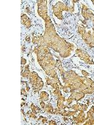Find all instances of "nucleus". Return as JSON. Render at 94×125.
I'll list each match as a JSON object with an SVG mask.
<instances>
[{
    "label": "nucleus",
    "mask_w": 94,
    "mask_h": 125,
    "mask_svg": "<svg viewBox=\"0 0 94 125\" xmlns=\"http://www.w3.org/2000/svg\"><path fill=\"white\" fill-rule=\"evenodd\" d=\"M38 13L40 17L44 20L45 23V30L43 35L33 36L32 43L47 46L55 52L59 53L63 58H68L71 55V51H74V44L67 42L64 38L57 34L55 27L48 14L47 1H38Z\"/></svg>",
    "instance_id": "obj_1"
},
{
    "label": "nucleus",
    "mask_w": 94,
    "mask_h": 125,
    "mask_svg": "<svg viewBox=\"0 0 94 125\" xmlns=\"http://www.w3.org/2000/svg\"><path fill=\"white\" fill-rule=\"evenodd\" d=\"M64 85L70 90L83 93L92 94L94 93V81L90 78L80 76L75 71H65L64 76H61Z\"/></svg>",
    "instance_id": "obj_2"
},
{
    "label": "nucleus",
    "mask_w": 94,
    "mask_h": 125,
    "mask_svg": "<svg viewBox=\"0 0 94 125\" xmlns=\"http://www.w3.org/2000/svg\"><path fill=\"white\" fill-rule=\"evenodd\" d=\"M33 52L37 55L38 62L46 74L52 79L59 80L56 68L57 61L54 60L49 48L45 46L38 45L34 48Z\"/></svg>",
    "instance_id": "obj_3"
},
{
    "label": "nucleus",
    "mask_w": 94,
    "mask_h": 125,
    "mask_svg": "<svg viewBox=\"0 0 94 125\" xmlns=\"http://www.w3.org/2000/svg\"><path fill=\"white\" fill-rule=\"evenodd\" d=\"M65 11L69 12V13H73L75 11L74 4L71 6H67L64 4L62 2L59 1L56 3L55 6H53V13L56 17L60 20H63L62 12Z\"/></svg>",
    "instance_id": "obj_4"
},
{
    "label": "nucleus",
    "mask_w": 94,
    "mask_h": 125,
    "mask_svg": "<svg viewBox=\"0 0 94 125\" xmlns=\"http://www.w3.org/2000/svg\"><path fill=\"white\" fill-rule=\"evenodd\" d=\"M78 32L88 46L92 48H94V29L93 31H87L85 26H81L78 29Z\"/></svg>",
    "instance_id": "obj_5"
},
{
    "label": "nucleus",
    "mask_w": 94,
    "mask_h": 125,
    "mask_svg": "<svg viewBox=\"0 0 94 125\" xmlns=\"http://www.w3.org/2000/svg\"><path fill=\"white\" fill-rule=\"evenodd\" d=\"M29 78H30V84L32 86L34 93H38L43 88V86H44V83L43 80H41V78L39 76L38 74L35 71L31 72Z\"/></svg>",
    "instance_id": "obj_6"
},
{
    "label": "nucleus",
    "mask_w": 94,
    "mask_h": 125,
    "mask_svg": "<svg viewBox=\"0 0 94 125\" xmlns=\"http://www.w3.org/2000/svg\"><path fill=\"white\" fill-rule=\"evenodd\" d=\"M75 53L78 57H79L82 60L89 64H94V61L92 57L90 56L86 51H83L80 49H76Z\"/></svg>",
    "instance_id": "obj_7"
},
{
    "label": "nucleus",
    "mask_w": 94,
    "mask_h": 125,
    "mask_svg": "<svg viewBox=\"0 0 94 125\" xmlns=\"http://www.w3.org/2000/svg\"><path fill=\"white\" fill-rule=\"evenodd\" d=\"M82 15L85 20L94 22V14L84 4H82Z\"/></svg>",
    "instance_id": "obj_8"
},
{
    "label": "nucleus",
    "mask_w": 94,
    "mask_h": 125,
    "mask_svg": "<svg viewBox=\"0 0 94 125\" xmlns=\"http://www.w3.org/2000/svg\"><path fill=\"white\" fill-rule=\"evenodd\" d=\"M70 96L71 98H72L73 99V100L77 102L80 101L82 99L84 98L85 96V94L81 92H78V91H73V90H71L70 91Z\"/></svg>",
    "instance_id": "obj_9"
},
{
    "label": "nucleus",
    "mask_w": 94,
    "mask_h": 125,
    "mask_svg": "<svg viewBox=\"0 0 94 125\" xmlns=\"http://www.w3.org/2000/svg\"><path fill=\"white\" fill-rule=\"evenodd\" d=\"M85 114L84 111H79V113L78 114L77 116H73V119L75 121L77 125H80L83 123L85 122Z\"/></svg>",
    "instance_id": "obj_10"
},
{
    "label": "nucleus",
    "mask_w": 94,
    "mask_h": 125,
    "mask_svg": "<svg viewBox=\"0 0 94 125\" xmlns=\"http://www.w3.org/2000/svg\"><path fill=\"white\" fill-rule=\"evenodd\" d=\"M88 106L87 104H81V103H77L71 106L70 108L73 110L78 111H87L88 109Z\"/></svg>",
    "instance_id": "obj_11"
},
{
    "label": "nucleus",
    "mask_w": 94,
    "mask_h": 125,
    "mask_svg": "<svg viewBox=\"0 0 94 125\" xmlns=\"http://www.w3.org/2000/svg\"><path fill=\"white\" fill-rule=\"evenodd\" d=\"M21 20H22V24L24 25L26 28L29 29L31 26V22L30 19L29 18L27 15L25 14H22L21 16Z\"/></svg>",
    "instance_id": "obj_12"
},
{
    "label": "nucleus",
    "mask_w": 94,
    "mask_h": 125,
    "mask_svg": "<svg viewBox=\"0 0 94 125\" xmlns=\"http://www.w3.org/2000/svg\"><path fill=\"white\" fill-rule=\"evenodd\" d=\"M53 94L57 97L59 100H60L63 102L66 101L65 98L62 95V94L61 93V89H56V90H55L53 91Z\"/></svg>",
    "instance_id": "obj_13"
},
{
    "label": "nucleus",
    "mask_w": 94,
    "mask_h": 125,
    "mask_svg": "<svg viewBox=\"0 0 94 125\" xmlns=\"http://www.w3.org/2000/svg\"><path fill=\"white\" fill-rule=\"evenodd\" d=\"M56 68L58 69V70L60 72V74H61V76H64L65 73V71L64 68H63L62 66V62H61V60L58 59L57 60V64H56Z\"/></svg>",
    "instance_id": "obj_14"
},
{
    "label": "nucleus",
    "mask_w": 94,
    "mask_h": 125,
    "mask_svg": "<svg viewBox=\"0 0 94 125\" xmlns=\"http://www.w3.org/2000/svg\"><path fill=\"white\" fill-rule=\"evenodd\" d=\"M29 67H30V65H29V64H27V65L24 67V71H23V73L22 74V76L23 78H28L29 77H30L31 72H30V71Z\"/></svg>",
    "instance_id": "obj_15"
},
{
    "label": "nucleus",
    "mask_w": 94,
    "mask_h": 125,
    "mask_svg": "<svg viewBox=\"0 0 94 125\" xmlns=\"http://www.w3.org/2000/svg\"><path fill=\"white\" fill-rule=\"evenodd\" d=\"M92 119H94V106H92L91 108L89 109V111L87 112V117L85 118L86 120Z\"/></svg>",
    "instance_id": "obj_16"
},
{
    "label": "nucleus",
    "mask_w": 94,
    "mask_h": 125,
    "mask_svg": "<svg viewBox=\"0 0 94 125\" xmlns=\"http://www.w3.org/2000/svg\"><path fill=\"white\" fill-rule=\"evenodd\" d=\"M40 100H41V101H47V100H48L49 99L48 94L47 93L46 91H41V92L40 93Z\"/></svg>",
    "instance_id": "obj_17"
},
{
    "label": "nucleus",
    "mask_w": 94,
    "mask_h": 125,
    "mask_svg": "<svg viewBox=\"0 0 94 125\" xmlns=\"http://www.w3.org/2000/svg\"><path fill=\"white\" fill-rule=\"evenodd\" d=\"M57 108H60V109H65L66 108L69 109V108H70V107H69V106H68V104H67V105H65V104H64V103H63V101L58 100V101H57Z\"/></svg>",
    "instance_id": "obj_18"
},
{
    "label": "nucleus",
    "mask_w": 94,
    "mask_h": 125,
    "mask_svg": "<svg viewBox=\"0 0 94 125\" xmlns=\"http://www.w3.org/2000/svg\"><path fill=\"white\" fill-rule=\"evenodd\" d=\"M44 109L46 112L50 114L53 113V112H54V108H53V107L50 104H47V105L45 106V107L44 108Z\"/></svg>",
    "instance_id": "obj_19"
},
{
    "label": "nucleus",
    "mask_w": 94,
    "mask_h": 125,
    "mask_svg": "<svg viewBox=\"0 0 94 125\" xmlns=\"http://www.w3.org/2000/svg\"><path fill=\"white\" fill-rule=\"evenodd\" d=\"M30 108H31V111H32V112L35 114H37L40 111V109H39V108H38L36 106H35L34 104L33 103L31 104V106H30Z\"/></svg>",
    "instance_id": "obj_20"
},
{
    "label": "nucleus",
    "mask_w": 94,
    "mask_h": 125,
    "mask_svg": "<svg viewBox=\"0 0 94 125\" xmlns=\"http://www.w3.org/2000/svg\"><path fill=\"white\" fill-rule=\"evenodd\" d=\"M85 125H94V119H87L84 123Z\"/></svg>",
    "instance_id": "obj_21"
},
{
    "label": "nucleus",
    "mask_w": 94,
    "mask_h": 125,
    "mask_svg": "<svg viewBox=\"0 0 94 125\" xmlns=\"http://www.w3.org/2000/svg\"><path fill=\"white\" fill-rule=\"evenodd\" d=\"M27 114L29 115V116L30 117V118H34V119H36L37 118V117H36V114L33 113V112H28Z\"/></svg>",
    "instance_id": "obj_22"
},
{
    "label": "nucleus",
    "mask_w": 94,
    "mask_h": 125,
    "mask_svg": "<svg viewBox=\"0 0 94 125\" xmlns=\"http://www.w3.org/2000/svg\"><path fill=\"white\" fill-rule=\"evenodd\" d=\"M73 101H74V100H73V99L72 98H71L70 96L69 97L68 99H67V100H66V102H67V103L68 105H70V104H71V103H72Z\"/></svg>",
    "instance_id": "obj_23"
},
{
    "label": "nucleus",
    "mask_w": 94,
    "mask_h": 125,
    "mask_svg": "<svg viewBox=\"0 0 94 125\" xmlns=\"http://www.w3.org/2000/svg\"><path fill=\"white\" fill-rule=\"evenodd\" d=\"M21 94H22V95H24V96L26 97L27 96V93H26V91L24 88H22V90H21Z\"/></svg>",
    "instance_id": "obj_24"
},
{
    "label": "nucleus",
    "mask_w": 94,
    "mask_h": 125,
    "mask_svg": "<svg viewBox=\"0 0 94 125\" xmlns=\"http://www.w3.org/2000/svg\"><path fill=\"white\" fill-rule=\"evenodd\" d=\"M82 74H83V76L88 77V76H89V73H87V71H84V70H82Z\"/></svg>",
    "instance_id": "obj_25"
},
{
    "label": "nucleus",
    "mask_w": 94,
    "mask_h": 125,
    "mask_svg": "<svg viewBox=\"0 0 94 125\" xmlns=\"http://www.w3.org/2000/svg\"><path fill=\"white\" fill-rule=\"evenodd\" d=\"M21 63H22V65H24V64L26 63V60L24 58H23V57L21 58Z\"/></svg>",
    "instance_id": "obj_26"
},
{
    "label": "nucleus",
    "mask_w": 94,
    "mask_h": 125,
    "mask_svg": "<svg viewBox=\"0 0 94 125\" xmlns=\"http://www.w3.org/2000/svg\"><path fill=\"white\" fill-rule=\"evenodd\" d=\"M41 120L43 124H45L46 123L48 122V119H47V118H46V117H43Z\"/></svg>",
    "instance_id": "obj_27"
},
{
    "label": "nucleus",
    "mask_w": 94,
    "mask_h": 125,
    "mask_svg": "<svg viewBox=\"0 0 94 125\" xmlns=\"http://www.w3.org/2000/svg\"><path fill=\"white\" fill-rule=\"evenodd\" d=\"M48 125H57V123H56V121H55L54 120H51V121H49Z\"/></svg>",
    "instance_id": "obj_28"
},
{
    "label": "nucleus",
    "mask_w": 94,
    "mask_h": 125,
    "mask_svg": "<svg viewBox=\"0 0 94 125\" xmlns=\"http://www.w3.org/2000/svg\"><path fill=\"white\" fill-rule=\"evenodd\" d=\"M40 106H41V107L42 108H44L45 107L46 104H45V103H44V101H41V102H40Z\"/></svg>",
    "instance_id": "obj_29"
},
{
    "label": "nucleus",
    "mask_w": 94,
    "mask_h": 125,
    "mask_svg": "<svg viewBox=\"0 0 94 125\" xmlns=\"http://www.w3.org/2000/svg\"><path fill=\"white\" fill-rule=\"evenodd\" d=\"M25 40L26 41H30V36H26V37L25 38Z\"/></svg>",
    "instance_id": "obj_30"
},
{
    "label": "nucleus",
    "mask_w": 94,
    "mask_h": 125,
    "mask_svg": "<svg viewBox=\"0 0 94 125\" xmlns=\"http://www.w3.org/2000/svg\"><path fill=\"white\" fill-rule=\"evenodd\" d=\"M87 105H89V104H90V101H89V100H87Z\"/></svg>",
    "instance_id": "obj_31"
},
{
    "label": "nucleus",
    "mask_w": 94,
    "mask_h": 125,
    "mask_svg": "<svg viewBox=\"0 0 94 125\" xmlns=\"http://www.w3.org/2000/svg\"><path fill=\"white\" fill-rule=\"evenodd\" d=\"M23 105H24V103L22 102V104H21V106H22V107Z\"/></svg>",
    "instance_id": "obj_32"
},
{
    "label": "nucleus",
    "mask_w": 94,
    "mask_h": 125,
    "mask_svg": "<svg viewBox=\"0 0 94 125\" xmlns=\"http://www.w3.org/2000/svg\"><path fill=\"white\" fill-rule=\"evenodd\" d=\"M92 2L93 4H94V0H92Z\"/></svg>",
    "instance_id": "obj_33"
},
{
    "label": "nucleus",
    "mask_w": 94,
    "mask_h": 125,
    "mask_svg": "<svg viewBox=\"0 0 94 125\" xmlns=\"http://www.w3.org/2000/svg\"></svg>",
    "instance_id": "obj_34"
}]
</instances>
